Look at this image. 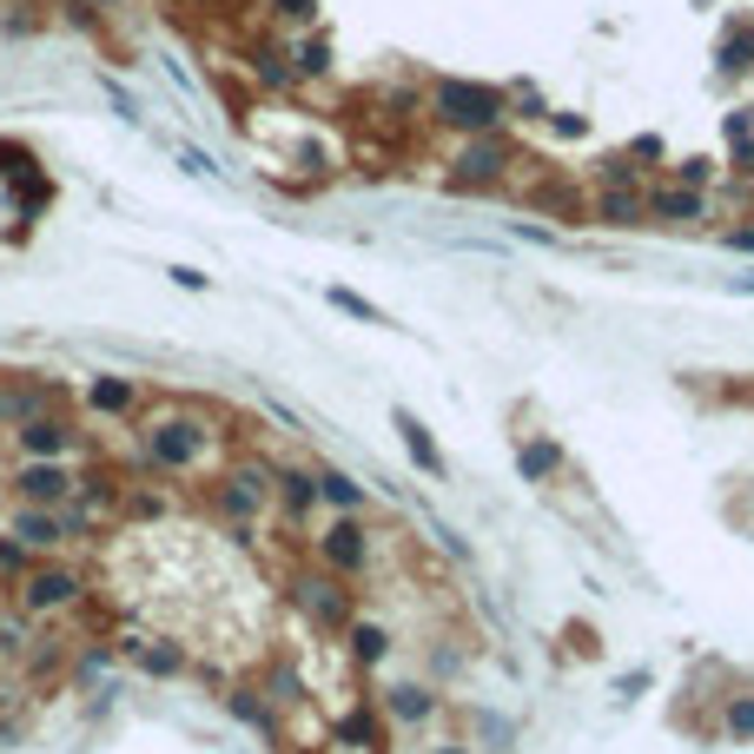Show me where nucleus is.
<instances>
[{
    "label": "nucleus",
    "instance_id": "1",
    "mask_svg": "<svg viewBox=\"0 0 754 754\" xmlns=\"http://www.w3.org/2000/svg\"><path fill=\"white\" fill-rule=\"evenodd\" d=\"M219 417L193 410V404H146L133 424V463L159 483H206L225 457H219ZM126 463V470H133Z\"/></svg>",
    "mask_w": 754,
    "mask_h": 754
},
{
    "label": "nucleus",
    "instance_id": "2",
    "mask_svg": "<svg viewBox=\"0 0 754 754\" xmlns=\"http://www.w3.org/2000/svg\"><path fill=\"white\" fill-rule=\"evenodd\" d=\"M206 503H212V517L232 523L238 536H251L265 517H272V457H225L212 477H206Z\"/></svg>",
    "mask_w": 754,
    "mask_h": 754
},
{
    "label": "nucleus",
    "instance_id": "3",
    "mask_svg": "<svg viewBox=\"0 0 754 754\" xmlns=\"http://www.w3.org/2000/svg\"><path fill=\"white\" fill-rule=\"evenodd\" d=\"M87 596H94V576L79 569L73 556H34L27 576L8 590V603H14L27 622H60V616H73V609H87Z\"/></svg>",
    "mask_w": 754,
    "mask_h": 754
},
{
    "label": "nucleus",
    "instance_id": "4",
    "mask_svg": "<svg viewBox=\"0 0 754 754\" xmlns=\"http://www.w3.org/2000/svg\"><path fill=\"white\" fill-rule=\"evenodd\" d=\"M424 120L450 139H470V133H496L510 126V94L490 87V79H437L424 94Z\"/></svg>",
    "mask_w": 754,
    "mask_h": 754
},
{
    "label": "nucleus",
    "instance_id": "5",
    "mask_svg": "<svg viewBox=\"0 0 754 754\" xmlns=\"http://www.w3.org/2000/svg\"><path fill=\"white\" fill-rule=\"evenodd\" d=\"M378 543H384V536H378V523H371V517H324V523L305 536L311 563H318V569H331L338 582H351V590L378 576Z\"/></svg>",
    "mask_w": 754,
    "mask_h": 754
},
{
    "label": "nucleus",
    "instance_id": "6",
    "mask_svg": "<svg viewBox=\"0 0 754 754\" xmlns=\"http://www.w3.org/2000/svg\"><path fill=\"white\" fill-rule=\"evenodd\" d=\"M285 603H292V616H305L318 635H345V622L358 616V590H351V582H338L331 569H318V563L285 569Z\"/></svg>",
    "mask_w": 754,
    "mask_h": 754
},
{
    "label": "nucleus",
    "instance_id": "7",
    "mask_svg": "<svg viewBox=\"0 0 754 754\" xmlns=\"http://www.w3.org/2000/svg\"><path fill=\"white\" fill-rule=\"evenodd\" d=\"M0 444H8V457H47V463H87V457H94L87 417H79L73 404H53V410L27 417V424L8 431Z\"/></svg>",
    "mask_w": 754,
    "mask_h": 754
},
{
    "label": "nucleus",
    "instance_id": "8",
    "mask_svg": "<svg viewBox=\"0 0 754 754\" xmlns=\"http://www.w3.org/2000/svg\"><path fill=\"white\" fill-rule=\"evenodd\" d=\"M517 139L510 126H496V133H470V139H450V165H444V180L457 193H496L503 180L517 173Z\"/></svg>",
    "mask_w": 754,
    "mask_h": 754
},
{
    "label": "nucleus",
    "instance_id": "9",
    "mask_svg": "<svg viewBox=\"0 0 754 754\" xmlns=\"http://www.w3.org/2000/svg\"><path fill=\"white\" fill-rule=\"evenodd\" d=\"M73 477H79V463H47V457H8L0 463L8 503H34V510H60L73 496Z\"/></svg>",
    "mask_w": 754,
    "mask_h": 754
},
{
    "label": "nucleus",
    "instance_id": "10",
    "mask_svg": "<svg viewBox=\"0 0 754 754\" xmlns=\"http://www.w3.org/2000/svg\"><path fill=\"white\" fill-rule=\"evenodd\" d=\"M152 404V391L139 384V378H126V371H94L87 384H79V417L87 424H139V410Z\"/></svg>",
    "mask_w": 754,
    "mask_h": 754
},
{
    "label": "nucleus",
    "instance_id": "11",
    "mask_svg": "<svg viewBox=\"0 0 754 754\" xmlns=\"http://www.w3.org/2000/svg\"><path fill=\"white\" fill-rule=\"evenodd\" d=\"M53 404H66L53 378H40V371H8V378H0V437L21 431L27 417H40V410H53Z\"/></svg>",
    "mask_w": 754,
    "mask_h": 754
},
{
    "label": "nucleus",
    "instance_id": "12",
    "mask_svg": "<svg viewBox=\"0 0 754 754\" xmlns=\"http://www.w3.org/2000/svg\"><path fill=\"white\" fill-rule=\"evenodd\" d=\"M642 206H648V225H668V232H689V225L708 219V193L702 186H676V180H648Z\"/></svg>",
    "mask_w": 754,
    "mask_h": 754
},
{
    "label": "nucleus",
    "instance_id": "13",
    "mask_svg": "<svg viewBox=\"0 0 754 754\" xmlns=\"http://www.w3.org/2000/svg\"><path fill=\"white\" fill-rule=\"evenodd\" d=\"M378 715H384L391 728H431V721L444 715V695H437L431 682L397 676V682H384V689H378Z\"/></svg>",
    "mask_w": 754,
    "mask_h": 754
},
{
    "label": "nucleus",
    "instance_id": "14",
    "mask_svg": "<svg viewBox=\"0 0 754 754\" xmlns=\"http://www.w3.org/2000/svg\"><path fill=\"white\" fill-rule=\"evenodd\" d=\"M272 517H285L292 530H305L318 517V470L272 457Z\"/></svg>",
    "mask_w": 754,
    "mask_h": 754
},
{
    "label": "nucleus",
    "instance_id": "15",
    "mask_svg": "<svg viewBox=\"0 0 754 754\" xmlns=\"http://www.w3.org/2000/svg\"><path fill=\"white\" fill-rule=\"evenodd\" d=\"M0 536H14L27 556H66V543H60V517H53V510H34V503H8V517H0Z\"/></svg>",
    "mask_w": 754,
    "mask_h": 754
},
{
    "label": "nucleus",
    "instance_id": "16",
    "mask_svg": "<svg viewBox=\"0 0 754 754\" xmlns=\"http://www.w3.org/2000/svg\"><path fill=\"white\" fill-rule=\"evenodd\" d=\"M338 642H345L351 668H384V662H391V648H397V629H391L384 616H364V609H358V616L345 622V635H338Z\"/></svg>",
    "mask_w": 754,
    "mask_h": 754
},
{
    "label": "nucleus",
    "instance_id": "17",
    "mask_svg": "<svg viewBox=\"0 0 754 754\" xmlns=\"http://www.w3.org/2000/svg\"><path fill=\"white\" fill-rule=\"evenodd\" d=\"M318 510L324 517H371V490L338 463H318Z\"/></svg>",
    "mask_w": 754,
    "mask_h": 754
},
{
    "label": "nucleus",
    "instance_id": "18",
    "mask_svg": "<svg viewBox=\"0 0 754 754\" xmlns=\"http://www.w3.org/2000/svg\"><path fill=\"white\" fill-rule=\"evenodd\" d=\"M126 662L139 668V676H152V682H180V676H193V648H186L180 635H146Z\"/></svg>",
    "mask_w": 754,
    "mask_h": 754
},
{
    "label": "nucleus",
    "instance_id": "19",
    "mask_svg": "<svg viewBox=\"0 0 754 754\" xmlns=\"http://www.w3.org/2000/svg\"><path fill=\"white\" fill-rule=\"evenodd\" d=\"M590 225H609V232H635V225H648L642 186H596V193H590Z\"/></svg>",
    "mask_w": 754,
    "mask_h": 754
},
{
    "label": "nucleus",
    "instance_id": "20",
    "mask_svg": "<svg viewBox=\"0 0 754 754\" xmlns=\"http://www.w3.org/2000/svg\"><path fill=\"white\" fill-rule=\"evenodd\" d=\"M563 470H569V457H563V444H556V437H543V431H536V437H523V444H517V477H523V483H556Z\"/></svg>",
    "mask_w": 754,
    "mask_h": 754
},
{
    "label": "nucleus",
    "instance_id": "21",
    "mask_svg": "<svg viewBox=\"0 0 754 754\" xmlns=\"http://www.w3.org/2000/svg\"><path fill=\"white\" fill-rule=\"evenodd\" d=\"M225 715H232V721H245V728H259L265 741H279V708L265 702V689H251V682L225 689Z\"/></svg>",
    "mask_w": 754,
    "mask_h": 754
},
{
    "label": "nucleus",
    "instance_id": "22",
    "mask_svg": "<svg viewBox=\"0 0 754 754\" xmlns=\"http://www.w3.org/2000/svg\"><path fill=\"white\" fill-rule=\"evenodd\" d=\"M384 715H378V702H351L345 715H338V741H351V747H364V754H384Z\"/></svg>",
    "mask_w": 754,
    "mask_h": 754
},
{
    "label": "nucleus",
    "instance_id": "23",
    "mask_svg": "<svg viewBox=\"0 0 754 754\" xmlns=\"http://www.w3.org/2000/svg\"><path fill=\"white\" fill-rule=\"evenodd\" d=\"M397 437H404V450H410V463L424 470V477H450V463H444V450H437V437L417 424L410 410H397Z\"/></svg>",
    "mask_w": 754,
    "mask_h": 754
},
{
    "label": "nucleus",
    "instance_id": "24",
    "mask_svg": "<svg viewBox=\"0 0 754 754\" xmlns=\"http://www.w3.org/2000/svg\"><path fill=\"white\" fill-rule=\"evenodd\" d=\"M292 73L298 79H324L331 73V34L324 27H305V40L292 47Z\"/></svg>",
    "mask_w": 754,
    "mask_h": 754
},
{
    "label": "nucleus",
    "instance_id": "25",
    "mask_svg": "<svg viewBox=\"0 0 754 754\" xmlns=\"http://www.w3.org/2000/svg\"><path fill=\"white\" fill-rule=\"evenodd\" d=\"M715 60H721V73H747V66H754V27H747V21H728Z\"/></svg>",
    "mask_w": 754,
    "mask_h": 754
},
{
    "label": "nucleus",
    "instance_id": "26",
    "mask_svg": "<svg viewBox=\"0 0 754 754\" xmlns=\"http://www.w3.org/2000/svg\"><path fill=\"white\" fill-rule=\"evenodd\" d=\"M463 721H470V734H463V741H470L477 754H483V747H510V741H517V728L503 721V715H490V708H463Z\"/></svg>",
    "mask_w": 754,
    "mask_h": 754
},
{
    "label": "nucleus",
    "instance_id": "27",
    "mask_svg": "<svg viewBox=\"0 0 754 754\" xmlns=\"http://www.w3.org/2000/svg\"><path fill=\"white\" fill-rule=\"evenodd\" d=\"M721 741H754V689L721 695Z\"/></svg>",
    "mask_w": 754,
    "mask_h": 754
},
{
    "label": "nucleus",
    "instance_id": "28",
    "mask_svg": "<svg viewBox=\"0 0 754 754\" xmlns=\"http://www.w3.org/2000/svg\"><path fill=\"white\" fill-rule=\"evenodd\" d=\"M27 648H34V622L8 603L0 609V662H27Z\"/></svg>",
    "mask_w": 754,
    "mask_h": 754
},
{
    "label": "nucleus",
    "instance_id": "29",
    "mask_svg": "<svg viewBox=\"0 0 754 754\" xmlns=\"http://www.w3.org/2000/svg\"><path fill=\"white\" fill-rule=\"evenodd\" d=\"M251 73H259L265 79V87H298V73H292V53L285 47H251Z\"/></svg>",
    "mask_w": 754,
    "mask_h": 754
},
{
    "label": "nucleus",
    "instance_id": "30",
    "mask_svg": "<svg viewBox=\"0 0 754 754\" xmlns=\"http://www.w3.org/2000/svg\"><path fill=\"white\" fill-rule=\"evenodd\" d=\"M298 695H305V682H298V668H285V662H272V676H265V702H272V708H298Z\"/></svg>",
    "mask_w": 754,
    "mask_h": 754
},
{
    "label": "nucleus",
    "instance_id": "31",
    "mask_svg": "<svg viewBox=\"0 0 754 754\" xmlns=\"http://www.w3.org/2000/svg\"><path fill=\"white\" fill-rule=\"evenodd\" d=\"M596 186H648V180H642V165H635L629 152H609V159L596 165Z\"/></svg>",
    "mask_w": 754,
    "mask_h": 754
},
{
    "label": "nucleus",
    "instance_id": "32",
    "mask_svg": "<svg viewBox=\"0 0 754 754\" xmlns=\"http://www.w3.org/2000/svg\"><path fill=\"white\" fill-rule=\"evenodd\" d=\"M324 298H331V305H338L345 318H358V324H384V311H378L371 298H358V292H345V285H331Z\"/></svg>",
    "mask_w": 754,
    "mask_h": 754
},
{
    "label": "nucleus",
    "instance_id": "33",
    "mask_svg": "<svg viewBox=\"0 0 754 754\" xmlns=\"http://www.w3.org/2000/svg\"><path fill=\"white\" fill-rule=\"evenodd\" d=\"M279 27H318V0H265Z\"/></svg>",
    "mask_w": 754,
    "mask_h": 754
},
{
    "label": "nucleus",
    "instance_id": "34",
    "mask_svg": "<svg viewBox=\"0 0 754 754\" xmlns=\"http://www.w3.org/2000/svg\"><path fill=\"white\" fill-rule=\"evenodd\" d=\"M708 180H715V159H676V186H702L708 193Z\"/></svg>",
    "mask_w": 754,
    "mask_h": 754
},
{
    "label": "nucleus",
    "instance_id": "35",
    "mask_svg": "<svg viewBox=\"0 0 754 754\" xmlns=\"http://www.w3.org/2000/svg\"><path fill=\"white\" fill-rule=\"evenodd\" d=\"M180 165H186L193 180H219V165H212V152H206V146H180Z\"/></svg>",
    "mask_w": 754,
    "mask_h": 754
},
{
    "label": "nucleus",
    "instance_id": "36",
    "mask_svg": "<svg viewBox=\"0 0 754 754\" xmlns=\"http://www.w3.org/2000/svg\"><path fill=\"white\" fill-rule=\"evenodd\" d=\"M721 245H728V251H741V259H754V219H747V225H728V232H721Z\"/></svg>",
    "mask_w": 754,
    "mask_h": 754
},
{
    "label": "nucleus",
    "instance_id": "37",
    "mask_svg": "<svg viewBox=\"0 0 754 754\" xmlns=\"http://www.w3.org/2000/svg\"><path fill=\"white\" fill-rule=\"evenodd\" d=\"M622 152H629V159H668V146H662L655 133H642V139H629Z\"/></svg>",
    "mask_w": 754,
    "mask_h": 754
},
{
    "label": "nucleus",
    "instance_id": "38",
    "mask_svg": "<svg viewBox=\"0 0 754 754\" xmlns=\"http://www.w3.org/2000/svg\"><path fill=\"white\" fill-rule=\"evenodd\" d=\"M173 285H186V292H206L212 279H206V272H193V265H180V272H173Z\"/></svg>",
    "mask_w": 754,
    "mask_h": 754
},
{
    "label": "nucleus",
    "instance_id": "39",
    "mask_svg": "<svg viewBox=\"0 0 754 754\" xmlns=\"http://www.w3.org/2000/svg\"><path fill=\"white\" fill-rule=\"evenodd\" d=\"M431 754H477V747H470L463 734H450V741H431Z\"/></svg>",
    "mask_w": 754,
    "mask_h": 754
},
{
    "label": "nucleus",
    "instance_id": "40",
    "mask_svg": "<svg viewBox=\"0 0 754 754\" xmlns=\"http://www.w3.org/2000/svg\"><path fill=\"white\" fill-rule=\"evenodd\" d=\"M728 292H734V298H754V272H734V279H728Z\"/></svg>",
    "mask_w": 754,
    "mask_h": 754
},
{
    "label": "nucleus",
    "instance_id": "41",
    "mask_svg": "<svg viewBox=\"0 0 754 754\" xmlns=\"http://www.w3.org/2000/svg\"><path fill=\"white\" fill-rule=\"evenodd\" d=\"M94 14H120V8H133V0H87Z\"/></svg>",
    "mask_w": 754,
    "mask_h": 754
},
{
    "label": "nucleus",
    "instance_id": "42",
    "mask_svg": "<svg viewBox=\"0 0 754 754\" xmlns=\"http://www.w3.org/2000/svg\"><path fill=\"white\" fill-rule=\"evenodd\" d=\"M0 517H8V490H0Z\"/></svg>",
    "mask_w": 754,
    "mask_h": 754
}]
</instances>
